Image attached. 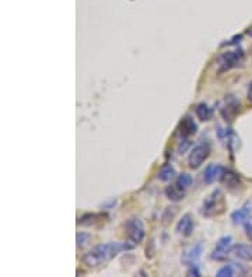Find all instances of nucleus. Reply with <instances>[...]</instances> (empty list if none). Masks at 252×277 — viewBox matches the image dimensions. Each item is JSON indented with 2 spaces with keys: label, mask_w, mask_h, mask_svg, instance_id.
I'll use <instances>...</instances> for the list:
<instances>
[{
  "label": "nucleus",
  "mask_w": 252,
  "mask_h": 277,
  "mask_svg": "<svg viewBox=\"0 0 252 277\" xmlns=\"http://www.w3.org/2000/svg\"><path fill=\"white\" fill-rule=\"evenodd\" d=\"M135 243L133 242H108V243H101L97 245L96 248H93L91 251L87 252L83 255L81 262L87 266V268H100L105 265L107 262H109L113 259L118 253H121L122 251H131L133 249Z\"/></svg>",
  "instance_id": "obj_1"
},
{
  "label": "nucleus",
  "mask_w": 252,
  "mask_h": 277,
  "mask_svg": "<svg viewBox=\"0 0 252 277\" xmlns=\"http://www.w3.org/2000/svg\"><path fill=\"white\" fill-rule=\"evenodd\" d=\"M226 208L224 196L220 189H215L210 195H208L200 208V213L205 217H215L221 214Z\"/></svg>",
  "instance_id": "obj_2"
},
{
  "label": "nucleus",
  "mask_w": 252,
  "mask_h": 277,
  "mask_svg": "<svg viewBox=\"0 0 252 277\" xmlns=\"http://www.w3.org/2000/svg\"><path fill=\"white\" fill-rule=\"evenodd\" d=\"M245 53L241 48H237L234 51H227L217 59V71L226 73L228 70L238 68L244 62Z\"/></svg>",
  "instance_id": "obj_3"
},
{
  "label": "nucleus",
  "mask_w": 252,
  "mask_h": 277,
  "mask_svg": "<svg viewBox=\"0 0 252 277\" xmlns=\"http://www.w3.org/2000/svg\"><path fill=\"white\" fill-rule=\"evenodd\" d=\"M210 156V144L208 141H203V143H199L198 146L192 148L191 153H189V157H188V165L192 170H196L199 168L200 165L203 164L206 160Z\"/></svg>",
  "instance_id": "obj_4"
},
{
  "label": "nucleus",
  "mask_w": 252,
  "mask_h": 277,
  "mask_svg": "<svg viewBox=\"0 0 252 277\" xmlns=\"http://www.w3.org/2000/svg\"><path fill=\"white\" fill-rule=\"evenodd\" d=\"M126 233H128V237L131 240V242H133L135 245L140 243L144 237H146V228H144V224L140 218H136L133 217L131 220H128L126 223Z\"/></svg>",
  "instance_id": "obj_5"
},
{
  "label": "nucleus",
  "mask_w": 252,
  "mask_h": 277,
  "mask_svg": "<svg viewBox=\"0 0 252 277\" xmlns=\"http://www.w3.org/2000/svg\"><path fill=\"white\" fill-rule=\"evenodd\" d=\"M231 248H233V237L231 235H223L221 238H218L210 258L213 260L224 259L228 255V252L231 251Z\"/></svg>",
  "instance_id": "obj_6"
},
{
  "label": "nucleus",
  "mask_w": 252,
  "mask_h": 277,
  "mask_svg": "<svg viewBox=\"0 0 252 277\" xmlns=\"http://www.w3.org/2000/svg\"><path fill=\"white\" fill-rule=\"evenodd\" d=\"M240 100H237L234 96H228L226 98V105L224 108L221 109V115L226 121L231 122L234 119L235 116L240 113Z\"/></svg>",
  "instance_id": "obj_7"
},
{
  "label": "nucleus",
  "mask_w": 252,
  "mask_h": 277,
  "mask_svg": "<svg viewBox=\"0 0 252 277\" xmlns=\"http://www.w3.org/2000/svg\"><path fill=\"white\" fill-rule=\"evenodd\" d=\"M217 136L220 138V141L226 146L228 150H230V153L233 154V151H234L235 146L238 144V138H237V135L234 133V130L231 129V128H226V129H221V128H218L217 130Z\"/></svg>",
  "instance_id": "obj_8"
},
{
  "label": "nucleus",
  "mask_w": 252,
  "mask_h": 277,
  "mask_svg": "<svg viewBox=\"0 0 252 277\" xmlns=\"http://www.w3.org/2000/svg\"><path fill=\"white\" fill-rule=\"evenodd\" d=\"M202 253H203V243H195L189 251L183 252V255L181 256V263L186 265V266L195 265V263L200 259Z\"/></svg>",
  "instance_id": "obj_9"
},
{
  "label": "nucleus",
  "mask_w": 252,
  "mask_h": 277,
  "mask_svg": "<svg viewBox=\"0 0 252 277\" xmlns=\"http://www.w3.org/2000/svg\"><path fill=\"white\" fill-rule=\"evenodd\" d=\"M178 135L181 136V138H188V136H192V135H195L196 133V130H198V125H196V122L193 121V118L192 116H183L181 122L178 123Z\"/></svg>",
  "instance_id": "obj_10"
},
{
  "label": "nucleus",
  "mask_w": 252,
  "mask_h": 277,
  "mask_svg": "<svg viewBox=\"0 0 252 277\" xmlns=\"http://www.w3.org/2000/svg\"><path fill=\"white\" fill-rule=\"evenodd\" d=\"M224 167L220 164H209L206 168H205V173H203V181L206 183H213V182L221 179L223 173H224Z\"/></svg>",
  "instance_id": "obj_11"
},
{
  "label": "nucleus",
  "mask_w": 252,
  "mask_h": 277,
  "mask_svg": "<svg viewBox=\"0 0 252 277\" xmlns=\"http://www.w3.org/2000/svg\"><path fill=\"white\" fill-rule=\"evenodd\" d=\"M221 181L227 186V189L231 192L238 191L243 186V182L240 179V176L235 173H233L231 170H224V173L221 176Z\"/></svg>",
  "instance_id": "obj_12"
},
{
  "label": "nucleus",
  "mask_w": 252,
  "mask_h": 277,
  "mask_svg": "<svg viewBox=\"0 0 252 277\" xmlns=\"http://www.w3.org/2000/svg\"><path fill=\"white\" fill-rule=\"evenodd\" d=\"M250 217H251V205H250V203H245L243 208H240L238 210L233 211L230 218H231L233 224L244 225L245 223H248Z\"/></svg>",
  "instance_id": "obj_13"
},
{
  "label": "nucleus",
  "mask_w": 252,
  "mask_h": 277,
  "mask_svg": "<svg viewBox=\"0 0 252 277\" xmlns=\"http://www.w3.org/2000/svg\"><path fill=\"white\" fill-rule=\"evenodd\" d=\"M193 228H195V223H193V218L189 213L182 216V218L175 225V231L178 234H182L183 237H189L193 233Z\"/></svg>",
  "instance_id": "obj_14"
},
{
  "label": "nucleus",
  "mask_w": 252,
  "mask_h": 277,
  "mask_svg": "<svg viewBox=\"0 0 252 277\" xmlns=\"http://www.w3.org/2000/svg\"><path fill=\"white\" fill-rule=\"evenodd\" d=\"M245 273V269L237 263H228L226 266L220 269L217 272V277H234V276H240V275H244Z\"/></svg>",
  "instance_id": "obj_15"
},
{
  "label": "nucleus",
  "mask_w": 252,
  "mask_h": 277,
  "mask_svg": "<svg viewBox=\"0 0 252 277\" xmlns=\"http://www.w3.org/2000/svg\"><path fill=\"white\" fill-rule=\"evenodd\" d=\"M234 255L238 259L243 260H252V246L250 245H245V243H238L235 245L234 248Z\"/></svg>",
  "instance_id": "obj_16"
},
{
  "label": "nucleus",
  "mask_w": 252,
  "mask_h": 277,
  "mask_svg": "<svg viewBox=\"0 0 252 277\" xmlns=\"http://www.w3.org/2000/svg\"><path fill=\"white\" fill-rule=\"evenodd\" d=\"M165 196L171 202H180L185 198V191H182L181 188H178L177 185H171V186H167L165 188Z\"/></svg>",
  "instance_id": "obj_17"
},
{
  "label": "nucleus",
  "mask_w": 252,
  "mask_h": 277,
  "mask_svg": "<svg viewBox=\"0 0 252 277\" xmlns=\"http://www.w3.org/2000/svg\"><path fill=\"white\" fill-rule=\"evenodd\" d=\"M174 176H175V168L171 164L163 165V167L160 168V171H158V175H157V178H158L161 182L171 181Z\"/></svg>",
  "instance_id": "obj_18"
},
{
  "label": "nucleus",
  "mask_w": 252,
  "mask_h": 277,
  "mask_svg": "<svg viewBox=\"0 0 252 277\" xmlns=\"http://www.w3.org/2000/svg\"><path fill=\"white\" fill-rule=\"evenodd\" d=\"M192 183H193V179H192V176L188 173H180L178 178H177V181H175V185L178 188H181L182 191H186L188 188H191Z\"/></svg>",
  "instance_id": "obj_19"
},
{
  "label": "nucleus",
  "mask_w": 252,
  "mask_h": 277,
  "mask_svg": "<svg viewBox=\"0 0 252 277\" xmlns=\"http://www.w3.org/2000/svg\"><path fill=\"white\" fill-rule=\"evenodd\" d=\"M195 112H196V116L199 118L200 121H209L210 119V116H212V109L209 108L208 104H205V103H200V104L196 105V109H195Z\"/></svg>",
  "instance_id": "obj_20"
},
{
  "label": "nucleus",
  "mask_w": 252,
  "mask_h": 277,
  "mask_svg": "<svg viewBox=\"0 0 252 277\" xmlns=\"http://www.w3.org/2000/svg\"><path fill=\"white\" fill-rule=\"evenodd\" d=\"M100 217H104L103 214H96V213H87V214H83V216L78 218V224L80 225H93L97 223V218Z\"/></svg>",
  "instance_id": "obj_21"
},
{
  "label": "nucleus",
  "mask_w": 252,
  "mask_h": 277,
  "mask_svg": "<svg viewBox=\"0 0 252 277\" xmlns=\"http://www.w3.org/2000/svg\"><path fill=\"white\" fill-rule=\"evenodd\" d=\"M91 240V235L87 233H78L76 237V242H77V248H84Z\"/></svg>",
  "instance_id": "obj_22"
},
{
  "label": "nucleus",
  "mask_w": 252,
  "mask_h": 277,
  "mask_svg": "<svg viewBox=\"0 0 252 277\" xmlns=\"http://www.w3.org/2000/svg\"><path fill=\"white\" fill-rule=\"evenodd\" d=\"M191 147V141L188 140V138H183L180 143H178V146H177V151H178V154H183V153H186L188 150Z\"/></svg>",
  "instance_id": "obj_23"
},
{
  "label": "nucleus",
  "mask_w": 252,
  "mask_h": 277,
  "mask_svg": "<svg viewBox=\"0 0 252 277\" xmlns=\"http://www.w3.org/2000/svg\"><path fill=\"white\" fill-rule=\"evenodd\" d=\"M244 231H245V235H247V238L250 240L252 242V224L251 223H245L244 224Z\"/></svg>",
  "instance_id": "obj_24"
},
{
  "label": "nucleus",
  "mask_w": 252,
  "mask_h": 277,
  "mask_svg": "<svg viewBox=\"0 0 252 277\" xmlns=\"http://www.w3.org/2000/svg\"><path fill=\"white\" fill-rule=\"evenodd\" d=\"M188 276H200V272L199 269H198V265L195 263V265H191L189 266V270H188Z\"/></svg>",
  "instance_id": "obj_25"
},
{
  "label": "nucleus",
  "mask_w": 252,
  "mask_h": 277,
  "mask_svg": "<svg viewBox=\"0 0 252 277\" xmlns=\"http://www.w3.org/2000/svg\"><path fill=\"white\" fill-rule=\"evenodd\" d=\"M241 39H243V35H235L233 39H230L228 42L223 43V46H226V45H235V43H240L241 42Z\"/></svg>",
  "instance_id": "obj_26"
},
{
  "label": "nucleus",
  "mask_w": 252,
  "mask_h": 277,
  "mask_svg": "<svg viewBox=\"0 0 252 277\" xmlns=\"http://www.w3.org/2000/svg\"><path fill=\"white\" fill-rule=\"evenodd\" d=\"M247 97H248V100H250V101H252V81L250 83L248 90H247Z\"/></svg>",
  "instance_id": "obj_27"
},
{
  "label": "nucleus",
  "mask_w": 252,
  "mask_h": 277,
  "mask_svg": "<svg viewBox=\"0 0 252 277\" xmlns=\"http://www.w3.org/2000/svg\"><path fill=\"white\" fill-rule=\"evenodd\" d=\"M247 34H248V36H251L252 38V27H250V28L247 30Z\"/></svg>",
  "instance_id": "obj_28"
}]
</instances>
